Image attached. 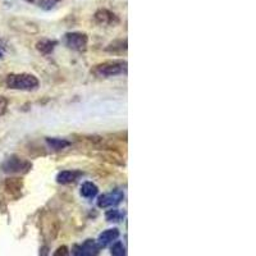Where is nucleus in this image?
I'll use <instances>...</instances> for the list:
<instances>
[{
    "instance_id": "nucleus-14",
    "label": "nucleus",
    "mask_w": 256,
    "mask_h": 256,
    "mask_svg": "<svg viewBox=\"0 0 256 256\" xmlns=\"http://www.w3.org/2000/svg\"><path fill=\"white\" fill-rule=\"evenodd\" d=\"M107 51H109V53H113V54H122L123 51L127 50V40H123V39H121V40H115L113 41L111 44H109L108 46H107V49H105Z\"/></svg>"
},
{
    "instance_id": "nucleus-12",
    "label": "nucleus",
    "mask_w": 256,
    "mask_h": 256,
    "mask_svg": "<svg viewBox=\"0 0 256 256\" xmlns=\"http://www.w3.org/2000/svg\"><path fill=\"white\" fill-rule=\"evenodd\" d=\"M80 192H81V196H84L86 199H94L99 193V187L92 182H85L82 183Z\"/></svg>"
},
{
    "instance_id": "nucleus-11",
    "label": "nucleus",
    "mask_w": 256,
    "mask_h": 256,
    "mask_svg": "<svg viewBox=\"0 0 256 256\" xmlns=\"http://www.w3.org/2000/svg\"><path fill=\"white\" fill-rule=\"evenodd\" d=\"M57 41L50 40V39H43L36 44V49L40 51L41 54H50L57 46Z\"/></svg>"
},
{
    "instance_id": "nucleus-18",
    "label": "nucleus",
    "mask_w": 256,
    "mask_h": 256,
    "mask_svg": "<svg viewBox=\"0 0 256 256\" xmlns=\"http://www.w3.org/2000/svg\"><path fill=\"white\" fill-rule=\"evenodd\" d=\"M7 105L8 101L3 98V96H0V115L4 114V111L7 110Z\"/></svg>"
},
{
    "instance_id": "nucleus-21",
    "label": "nucleus",
    "mask_w": 256,
    "mask_h": 256,
    "mask_svg": "<svg viewBox=\"0 0 256 256\" xmlns=\"http://www.w3.org/2000/svg\"><path fill=\"white\" fill-rule=\"evenodd\" d=\"M1 58H3V53L0 51V59H1Z\"/></svg>"
},
{
    "instance_id": "nucleus-9",
    "label": "nucleus",
    "mask_w": 256,
    "mask_h": 256,
    "mask_svg": "<svg viewBox=\"0 0 256 256\" xmlns=\"http://www.w3.org/2000/svg\"><path fill=\"white\" fill-rule=\"evenodd\" d=\"M46 144L50 149H53L54 151H62L64 149H67L68 146H71V141H68L65 138L59 137H46Z\"/></svg>"
},
{
    "instance_id": "nucleus-15",
    "label": "nucleus",
    "mask_w": 256,
    "mask_h": 256,
    "mask_svg": "<svg viewBox=\"0 0 256 256\" xmlns=\"http://www.w3.org/2000/svg\"><path fill=\"white\" fill-rule=\"evenodd\" d=\"M123 218H125V214L117 209L108 210V212L105 213V219L110 223H118V222H121Z\"/></svg>"
},
{
    "instance_id": "nucleus-3",
    "label": "nucleus",
    "mask_w": 256,
    "mask_h": 256,
    "mask_svg": "<svg viewBox=\"0 0 256 256\" xmlns=\"http://www.w3.org/2000/svg\"><path fill=\"white\" fill-rule=\"evenodd\" d=\"M32 168V163L17 155H12L1 164V171L8 174H26Z\"/></svg>"
},
{
    "instance_id": "nucleus-6",
    "label": "nucleus",
    "mask_w": 256,
    "mask_h": 256,
    "mask_svg": "<svg viewBox=\"0 0 256 256\" xmlns=\"http://www.w3.org/2000/svg\"><path fill=\"white\" fill-rule=\"evenodd\" d=\"M100 246L95 239H86L82 245H76L72 249V254L77 256H92L98 255Z\"/></svg>"
},
{
    "instance_id": "nucleus-4",
    "label": "nucleus",
    "mask_w": 256,
    "mask_h": 256,
    "mask_svg": "<svg viewBox=\"0 0 256 256\" xmlns=\"http://www.w3.org/2000/svg\"><path fill=\"white\" fill-rule=\"evenodd\" d=\"M65 46L76 51H85L87 49L88 36L82 32H68L64 36Z\"/></svg>"
},
{
    "instance_id": "nucleus-8",
    "label": "nucleus",
    "mask_w": 256,
    "mask_h": 256,
    "mask_svg": "<svg viewBox=\"0 0 256 256\" xmlns=\"http://www.w3.org/2000/svg\"><path fill=\"white\" fill-rule=\"evenodd\" d=\"M119 236H121V233H119V229L117 228H111V229H107V231H104L103 233H100V236H99L98 238V245L101 247H107L108 245H110V243H113L114 241H117V239L119 238Z\"/></svg>"
},
{
    "instance_id": "nucleus-17",
    "label": "nucleus",
    "mask_w": 256,
    "mask_h": 256,
    "mask_svg": "<svg viewBox=\"0 0 256 256\" xmlns=\"http://www.w3.org/2000/svg\"><path fill=\"white\" fill-rule=\"evenodd\" d=\"M62 0H39V7L44 10H51Z\"/></svg>"
},
{
    "instance_id": "nucleus-20",
    "label": "nucleus",
    "mask_w": 256,
    "mask_h": 256,
    "mask_svg": "<svg viewBox=\"0 0 256 256\" xmlns=\"http://www.w3.org/2000/svg\"><path fill=\"white\" fill-rule=\"evenodd\" d=\"M26 1H27V3H34L35 0H26Z\"/></svg>"
},
{
    "instance_id": "nucleus-16",
    "label": "nucleus",
    "mask_w": 256,
    "mask_h": 256,
    "mask_svg": "<svg viewBox=\"0 0 256 256\" xmlns=\"http://www.w3.org/2000/svg\"><path fill=\"white\" fill-rule=\"evenodd\" d=\"M110 254L114 256H125L126 255V247L121 241H114L111 245Z\"/></svg>"
},
{
    "instance_id": "nucleus-5",
    "label": "nucleus",
    "mask_w": 256,
    "mask_h": 256,
    "mask_svg": "<svg viewBox=\"0 0 256 256\" xmlns=\"http://www.w3.org/2000/svg\"><path fill=\"white\" fill-rule=\"evenodd\" d=\"M125 199V192L122 190H114V191L104 193V195L99 196L98 206L100 209H108V208H114L119 205Z\"/></svg>"
},
{
    "instance_id": "nucleus-13",
    "label": "nucleus",
    "mask_w": 256,
    "mask_h": 256,
    "mask_svg": "<svg viewBox=\"0 0 256 256\" xmlns=\"http://www.w3.org/2000/svg\"><path fill=\"white\" fill-rule=\"evenodd\" d=\"M22 186H23V183H22L21 178H8L5 181V190L10 195H16V193L21 192Z\"/></svg>"
},
{
    "instance_id": "nucleus-19",
    "label": "nucleus",
    "mask_w": 256,
    "mask_h": 256,
    "mask_svg": "<svg viewBox=\"0 0 256 256\" xmlns=\"http://www.w3.org/2000/svg\"><path fill=\"white\" fill-rule=\"evenodd\" d=\"M68 247L67 246H62V247H59V249L57 250V251H55L54 253V255L55 256H59V255H68Z\"/></svg>"
},
{
    "instance_id": "nucleus-2",
    "label": "nucleus",
    "mask_w": 256,
    "mask_h": 256,
    "mask_svg": "<svg viewBox=\"0 0 256 256\" xmlns=\"http://www.w3.org/2000/svg\"><path fill=\"white\" fill-rule=\"evenodd\" d=\"M127 72V62L126 61H108L104 63L96 64L91 69V73L96 77L109 78L121 76Z\"/></svg>"
},
{
    "instance_id": "nucleus-1",
    "label": "nucleus",
    "mask_w": 256,
    "mask_h": 256,
    "mask_svg": "<svg viewBox=\"0 0 256 256\" xmlns=\"http://www.w3.org/2000/svg\"><path fill=\"white\" fill-rule=\"evenodd\" d=\"M5 84L12 90L20 91H35L39 88V80L36 76L30 73H12L5 78Z\"/></svg>"
},
{
    "instance_id": "nucleus-10",
    "label": "nucleus",
    "mask_w": 256,
    "mask_h": 256,
    "mask_svg": "<svg viewBox=\"0 0 256 256\" xmlns=\"http://www.w3.org/2000/svg\"><path fill=\"white\" fill-rule=\"evenodd\" d=\"M80 174L81 173L76 172V171H63V172L58 173L57 182L59 185H69V183L74 182Z\"/></svg>"
},
{
    "instance_id": "nucleus-7",
    "label": "nucleus",
    "mask_w": 256,
    "mask_h": 256,
    "mask_svg": "<svg viewBox=\"0 0 256 256\" xmlns=\"http://www.w3.org/2000/svg\"><path fill=\"white\" fill-rule=\"evenodd\" d=\"M95 21L99 24H108V26H115L119 23V18L108 9H99L95 13Z\"/></svg>"
}]
</instances>
